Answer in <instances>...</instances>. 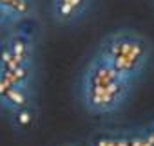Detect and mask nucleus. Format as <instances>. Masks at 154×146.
Masks as SVG:
<instances>
[{
    "mask_svg": "<svg viewBox=\"0 0 154 146\" xmlns=\"http://www.w3.org/2000/svg\"><path fill=\"white\" fill-rule=\"evenodd\" d=\"M0 4L9 11L15 22L27 18L33 11V0H0Z\"/></svg>",
    "mask_w": 154,
    "mask_h": 146,
    "instance_id": "5",
    "label": "nucleus"
},
{
    "mask_svg": "<svg viewBox=\"0 0 154 146\" xmlns=\"http://www.w3.org/2000/svg\"><path fill=\"white\" fill-rule=\"evenodd\" d=\"M15 20H13V16L9 15V11L0 4V27H4V25H9V24H13Z\"/></svg>",
    "mask_w": 154,
    "mask_h": 146,
    "instance_id": "7",
    "label": "nucleus"
},
{
    "mask_svg": "<svg viewBox=\"0 0 154 146\" xmlns=\"http://www.w3.org/2000/svg\"><path fill=\"white\" fill-rule=\"evenodd\" d=\"M149 56V43L136 33L122 31L109 36L102 45L100 58L105 60L123 78H131L141 70Z\"/></svg>",
    "mask_w": 154,
    "mask_h": 146,
    "instance_id": "2",
    "label": "nucleus"
},
{
    "mask_svg": "<svg viewBox=\"0 0 154 146\" xmlns=\"http://www.w3.org/2000/svg\"><path fill=\"white\" fill-rule=\"evenodd\" d=\"M91 4L93 0H51V13L58 24L69 25L78 22L87 13Z\"/></svg>",
    "mask_w": 154,
    "mask_h": 146,
    "instance_id": "3",
    "label": "nucleus"
},
{
    "mask_svg": "<svg viewBox=\"0 0 154 146\" xmlns=\"http://www.w3.org/2000/svg\"><path fill=\"white\" fill-rule=\"evenodd\" d=\"M6 43H8L9 51L13 52L15 60H17L20 65H26L27 60H29V54H31V40H29L26 34L17 33V34H13L9 40H6Z\"/></svg>",
    "mask_w": 154,
    "mask_h": 146,
    "instance_id": "4",
    "label": "nucleus"
},
{
    "mask_svg": "<svg viewBox=\"0 0 154 146\" xmlns=\"http://www.w3.org/2000/svg\"><path fill=\"white\" fill-rule=\"evenodd\" d=\"M35 121V114L29 107H22V108H17L13 110V123L20 128H29Z\"/></svg>",
    "mask_w": 154,
    "mask_h": 146,
    "instance_id": "6",
    "label": "nucleus"
},
{
    "mask_svg": "<svg viewBox=\"0 0 154 146\" xmlns=\"http://www.w3.org/2000/svg\"><path fill=\"white\" fill-rule=\"evenodd\" d=\"M127 85V78L114 70L105 60L98 58L87 72L85 101L94 112H109L122 103Z\"/></svg>",
    "mask_w": 154,
    "mask_h": 146,
    "instance_id": "1",
    "label": "nucleus"
}]
</instances>
